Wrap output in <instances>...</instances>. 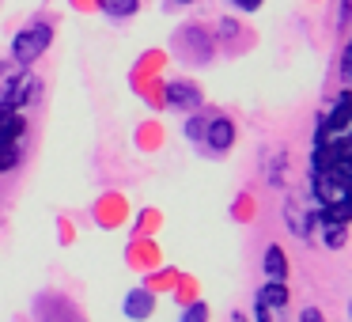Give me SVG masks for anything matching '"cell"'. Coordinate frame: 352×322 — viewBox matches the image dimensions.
<instances>
[{
    "mask_svg": "<svg viewBox=\"0 0 352 322\" xmlns=\"http://www.w3.org/2000/svg\"><path fill=\"white\" fill-rule=\"evenodd\" d=\"M50 42H54V23L31 19V23H27L23 31H16V39H12V61H16L19 69H31V65L50 50Z\"/></svg>",
    "mask_w": 352,
    "mask_h": 322,
    "instance_id": "1",
    "label": "cell"
},
{
    "mask_svg": "<svg viewBox=\"0 0 352 322\" xmlns=\"http://www.w3.org/2000/svg\"><path fill=\"white\" fill-rule=\"evenodd\" d=\"M0 92H4V103H12V107H27V103L34 99V92H38V80L31 76V72H16V76H8L4 80V87H0Z\"/></svg>",
    "mask_w": 352,
    "mask_h": 322,
    "instance_id": "2",
    "label": "cell"
},
{
    "mask_svg": "<svg viewBox=\"0 0 352 322\" xmlns=\"http://www.w3.org/2000/svg\"><path fill=\"white\" fill-rule=\"evenodd\" d=\"M201 140H205L212 152H228V148L235 144V122H231V118H205Z\"/></svg>",
    "mask_w": 352,
    "mask_h": 322,
    "instance_id": "3",
    "label": "cell"
},
{
    "mask_svg": "<svg viewBox=\"0 0 352 322\" xmlns=\"http://www.w3.org/2000/svg\"><path fill=\"white\" fill-rule=\"evenodd\" d=\"M167 107L175 110H197L201 107V87L190 80H170L167 84Z\"/></svg>",
    "mask_w": 352,
    "mask_h": 322,
    "instance_id": "4",
    "label": "cell"
},
{
    "mask_svg": "<svg viewBox=\"0 0 352 322\" xmlns=\"http://www.w3.org/2000/svg\"><path fill=\"white\" fill-rule=\"evenodd\" d=\"M349 122H352V95L344 92L341 99H337L333 114H329V118H322V125H318V140H326L329 133H341Z\"/></svg>",
    "mask_w": 352,
    "mask_h": 322,
    "instance_id": "5",
    "label": "cell"
},
{
    "mask_svg": "<svg viewBox=\"0 0 352 322\" xmlns=\"http://www.w3.org/2000/svg\"><path fill=\"white\" fill-rule=\"evenodd\" d=\"M254 299H258V307H265V311H280V307L288 303V284L284 281H265Z\"/></svg>",
    "mask_w": 352,
    "mask_h": 322,
    "instance_id": "6",
    "label": "cell"
},
{
    "mask_svg": "<svg viewBox=\"0 0 352 322\" xmlns=\"http://www.w3.org/2000/svg\"><path fill=\"white\" fill-rule=\"evenodd\" d=\"M261 269H265V281H284L288 277V254L280 246H269L265 258H261Z\"/></svg>",
    "mask_w": 352,
    "mask_h": 322,
    "instance_id": "7",
    "label": "cell"
},
{
    "mask_svg": "<svg viewBox=\"0 0 352 322\" xmlns=\"http://www.w3.org/2000/svg\"><path fill=\"white\" fill-rule=\"evenodd\" d=\"M0 137H23V118L4 99H0Z\"/></svg>",
    "mask_w": 352,
    "mask_h": 322,
    "instance_id": "8",
    "label": "cell"
},
{
    "mask_svg": "<svg viewBox=\"0 0 352 322\" xmlns=\"http://www.w3.org/2000/svg\"><path fill=\"white\" fill-rule=\"evenodd\" d=\"M284 220L292 224V231H296V235H311V228H314V216H311V213L303 216V208H299L296 201H292V205L284 208Z\"/></svg>",
    "mask_w": 352,
    "mask_h": 322,
    "instance_id": "9",
    "label": "cell"
},
{
    "mask_svg": "<svg viewBox=\"0 0 352 322\" xmlns=\"http://www.w3.org/2000/svg\"><path fill=\"white\" fill-rule=\"evenodd\" d=\"M99 8L107 12L110 19H129V16H137L140 0H99Z\"/></svg>",
    "mask_w": 352,
    "mask_h": 322,
    "instance_id": "10",
    "label": "cell"
},
{
    "mask_svg": "<svg viewBox=\"0 0 352 322\" xmlns=\"http://www.w3.org/2000/svg\"><path fill=\"white\" fill-rule=\"evenodd\" d=\"M19 163V137H0V175Z\"/></svg>",
    "mask_w": 352,
    "mask_h": 322,
    "instance_id": "11",
    "label": "cell"
},
{
    "mask_svg": "<svg viewBox=\"0 0 352 322\" xmlns=\"http://www.w3.org/2000/svg\"><path fill=\"white\" fill-rule=\"evenodd\" d=\"M125 311L133 314V319H144L148 311H152V296H148L144 288H137V292H129V299H125Z\"/></svg>",
    "mask_w": 352,
    "mask_h": 322,
    "instance_id": "12",
    "label": "cell"
},
{
    "mask_svg": "<svg viewBox=\"0 0 352 322\" xmlns=\"http://www.w3.org/2000/svg\"><path fill=\"white\" fill-rule=\"evenodd\" d=\"M322 239H326L329 250H341L344 239H349V231H344V224H333V220H329V224H326V231H322Z\"/></svg>",
    "mask_w": 352,
    "mask_h": 322,
    "instance_id": "13",
    "label": "cell"
},
{
    "mask_svg": "<svg viewBox=\"0 0 352 322\" xmlns=\"http://www.w3.org/2000/svg\"><path fill=\"white\" fill-rule=\"evenodd\" d=\"M178 322H208V303H190Z\"/></svg>",
    "mask_w": 352,
    "mask_h": 322,
    "instance_id": "14",
    "label": "cell"
},
{
    "mask_svg": "<svg viewBox=\"0 0 352 322\" xmlns=\"http://www.w3.org/2000/svg\"><path fill=\"white\" fill-rule=\"evenodd\" d=\"M182 133H186L190 140H201V133H205V118H197V114H193L190 122L182 125Z\"/></svg>",
    "mask_w": 352,
    "mask_h": 322,
    "instance_id": "15",
    "label": "cell"
},
{
    "mask_svg": "<svg viewBox=\"0 0 352 322\" xmlns=\"http://www.w3.org/2000/svg\"><path fill=\"white\" fill-rule=\"evenodd\" d=\"M231 4H235L239 12H258L261 4H265V0H231Z\"/></svg>",
    "mask_w": 352,
    "mask_h": 322,
    "instance_id": "16",
    "label": "cell"
},
{
    "mask_svg": "<svg viewBox=\"0 0 352 322\" xmlns=\"http://www.w3.org/2000/svg\"><path fill=\"white\" fill-rule=\"evenodd\" d=\"M299 322H326V319H322V311H318V307H303Z\"/></svg>",
    "mask_w": 352,
    "mask_h": 322,
    "instance_id": "17",
    "label": "cell"
},
{
    "mask_svg": "<svg viewBox=\"0 0 352 322\" xmlns=\"http://www.w3.org/2000/svg\"><path fill=\"white\" fill-rule=\"evenodd\" d=\"M4 72H8V61H0V76H4Z\"/></svg>",
    "mask_w": 352,
    "mask_h": 322,
    "instance_id": "18",
    "label": "cell"
},
{
    "mask_svg": "<svg viewBox=\"0 0 352 322\" xmlns=\"http://www.w3.org/2000/svg\"><path fill=\"white\" fill-rule=\"evenodd\" d=\"M175 4H190V0H175Z\"/></svg>",
    "mask_w": 352,
    "mask_h": 322,
    "instance_id": "19",
    "label": "cell"
},
{
    "mask_svg": "<svg viewBox=\"0 0 352 322\" xmlns=\"http://www.w3.org/2000/svg\"><path fill=\"white\" fill-rule=\"evenodd\" d=\"M349 319H352V303H349Z\"/></svg>",
    "mask_w": 352,
    "mask_h": 322,
    "instance_id": "20",
    "label": "cell"
}]
</instances>
